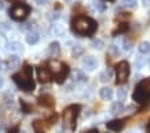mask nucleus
<instances>
[{
  "label": "nucleus",
  "mask_w": 150,
  "mask_h": 133,
  "mask_svg": "<svg viewBox=\"0 0 150 133\" xmlns=\"http://www.w3.org/2000/svg\"><path fill=\"white\" fill-rule=\"evenodd\" d=\"M138 53L139 54H147L150 53V43L149 42H141L139 46H138Z\"/></svg>",
  "instance_id": "412c9836"
},
{
  "label": "nucleus",
  "mask_w": 150,
  "mask_h": 133,
  "mask_svg": "<svg viewBox=\"0 0 150 133\" xmlns=\"http://www.w3.org/2000/svg\"><path fill=\"white\" fill-rule=\"evenodd\" d=\"M71 30L79 36H93L98 30V24L93 18L88 16H76L71 22Z\"/></svg>",
  "instance_id": "f257e3e1"
},
{
  "label": "nucleus",
  "mask_w": 150,
  "mask_h": 133,
  "mask_svg": "<svg viewBox=\"0 0 150 133\" xmlns=\"http://www.w3.org/2000/svg\"><path fill=\"white\" fill-rule=\"evenodd\" d=\"M99 95L102 100H106V101H110L112 98V90L110 87H102L99 90Z\"/></svg>",
  "instance_id": "f3484780"
},
{
  "label": "nucleus",
  "mask_w": 150,
  "mask_h": 133,
  "mask_svg": "<svg viewBox=\"0 0 150 133\" xmlns=\"http://www.w3.org/2000/svg\"><path fill=\"white\" fill-rule=\"evenodd\" d=\"M109 1H112V0H109Z\"/></svg>",
  "instance_id": "79ce46f5"
},
{
  "label": "nucleus",
  "mask_w": 150,
  "mask_h": 133,
  "mask_svg": "<svg viewBox=\"0 0 150 133\" xmlns=\"http://www.w3.org/2000/svg\"><path fill=\"white\" fill-rule=\"evenodd\" d=\"M36 4H39V6H43V4H46L48 0H34Z\"/></svg>",
  "instance_id": "72a5a7b5"
},
{
  "label": "nucleus",
  "mask_w": 150,
  "mask_h": 133,
  "mask_svg": "<svg viewBox=\"0 0 150 133\" xmlns=\"http://www.w3.org/2000/svg\"><path fill=\"white\" fill-rule=\"evenodd\" d=\"M83 53H84V48L82 46H74L71 51V55L72 58H79L81 55H83Z\"/></svg>",
  "instance_id": "5701e85b"
},
{
  "label": "nucleus",
  "mask_w": 150,
  "mask_h": 133,
  "mask_svg": "<svg viewBox=\"0 0 150 133\" xmlns=\"http://www.w3.org/2000/svg\"><path fill=\"white\" fill-rule=\"evenodd\" d=\"M127 95V89L126 87H118L117 90V98L118 100H125Z\"/></svg>",
  "instance_id": "393cba45"
},
{
  "label": "nucleus",
  "mask_w": 150,
  "mask_h": 133,
  "mask_svg": "<svg viewBox=\"0 0 150 133\" xmlns=\"http://www.w3.org/2000/svg\"><path fill=\"white\" fill-rule=\"evenodd\" d=\"M79 110H81L79 105H70L63 110V121H64L66 125H69L70 128H75Z\"/></svg>",
  "instance_id": "423d86ee"
},
{
  "label": "nucleus",
  "mask_w": 150,
  "mask_h": 133,
  "mask_svg": "<svg viewBox=\"0 0 150 133\" xmlns=\"http://www.w3.org/2000/svg\"><path fill=\"white\" fill-rule=\"evenodd\" d=\"M13 82L22 89L23 92H32L35 89V81L32 77V67L25 63L19 73L12 75Z\"/></svg>",
  "instance_id": "f03ea898"
},
{
  "label": "nucleus",
  "mask_w": 150,
  "mask_h": 133,
  "mask_svg": "<svg viewBox=\"0 0 150 133\" xmlns=\"http://www.w3.org/2000/svg\"><path fill=\"white\" fill-rule=\"evenodd\" d=\"M0 70H4V63H1V62H0Z\"/></svg>",
  "instance_id": "4c0bfd02"
},
{
  "label": "nucleus",
  "mask_w": 150,
  "mask_h": 133,
  "mask_svg": "<svg viewBox=\"0 0 150 133\" xmlns=\"http://www.w3.org/2000/svg\"><path fill=\"white\" fill-rule=\"evenodd\" d=\"M7 50L11 53H20L23 51V44L20 42H11L7 44Z\"/></svg>",
  "instance_id": "2eb2a0df"
},
{
  "label": "nucleus",
  "mask_w": 150,
  "mask_h": 133,
  "mask_svg": "<svg viewBox=\"0 0 150 133\" xmlns=\"http://www.w3.org/2000/svg\"><path fill=\"white\" fill-rule=\"evenodd\" d=\"M36 71H38V79L42 83H47L52 79V74H51L50 69H47L46 66H39L36 69Z\"/></svg>",
  "instance_id": "6e6552de"
},
{
  "label": "nucleus",
  "mask_w": 150,
  "mask_h": 133,
  "mask_svg": "<svg viewBox=\"0 0 150 133\" xmlns=\"http://www.w3.org/2000/svg\"><path fill=\"white\" fill-rule=\"evenodd\" d=\"M127 28H129V26L126 24V23H123V24H121V27H119V28H117L115 31H114V35H115V34H122V32H125Z\"/></svg>",
  "instance_id": "c85d7f7f"
},
{
  "label": "nucleus",
  "mask_w": 150,
  "mask_h": 133,
  "mask_svg": "<svg viewBox=\"0 0 150 133\" xmlns=\"http://www.w3.org/2000/svg\"><path fill=\"white\" fill-rule=\"evenodd\" d=\"M82 67H83L86 71H94V70L98 67V60L97 58L94 57H86L83 60H82Z\"/></svg>",
  "instance_id": "9d476101"
},
{
  "label": "nucleus",
  "mask_w": 150,
  "mask_h": 133,
  "mask_svg": "<svg viewBox=\"0 0 150 133\" xmlns=\"http://www.w3.org/2000/svg\"><path fill=\"white\" fill-rule=\"evenodd\" d=\"M123 50L125 51H130L131 50V42H129V41H123Z\"/></svg>",
  "instance_id": "2f4dec72"
},
{
  "label": "nucleus",
  "mask_w": 150,
  "mask_h": 133,
  "mask_svg": "<svg viewBox=\"0 0 150 133\" xmlns=\"http://www.w3.org/2000/svg\"><path fill=\"white\" fill-rule=\"evenodd\" d=\"M147 132L150 133V122H149V127H147Z\"/></svg>",
  "instance_id": "ea45409f"
},
{
  "label": "nucleus",
  "mask_w": 150,
  "mask_h": 133,
  "mask_svg": "<svg viewBox=\"0 0 150 133\" xmlns=\"http://www.w3.org/2000/svg\"><path fill=\"white\" fill-rule=\"evenodd\" d=\"M95 8H97L98 11H100V12H102V11L106 10V6H105L102 1H97V3H95Z\"/></svg>",
  "instance_id": "7c9ffc66"
},
{
  "label": "nucleus",
  "mask_w": 150,
  "mask_h": 133,
  "mask_svg": "<svg viewBox=\"0 0 150 133\" xmlns=\"http://www.w3.org/2000/svg\"><path fill=\"white\" fill-rule=\"evenodd\" d=\"M91 46H93L94 48H97V50H100V48L103 47V42L99 41V39H94V41L91 42Z\"/></svg>",
  "instance_id": "cd10ccee"
},
{
  "label": "nucleus",
  "mask_w": 150,
  "mask_h": 133,
  "mask_svg": "<svg viewBox=\"0 0 150 133\" xmlns=\"http://www.w3.org/2000/svg\"><path fill=\"white\" fill-rule=\"evenodd\" d=\"M31 12V7L25 3H15L11 10H9V16L16 22H22L27 19V16Z\"/></svg>",
  "instance_id": "39448f33"
},
{
  "label": "nucleus",
  "mask_w": 150,
  "mask_h": 133,
  "mask_svg": "<svg viewBox=\"0 0 150 133\" xmlns=\"http://www.w3.org/2000/svg\"><path fill=\"white\" fill-rule=\"evenodd\" d=\"M50 18H51V19H54V20H56V19H59V18H60V16H59V14H58V12H54V14H50Z\"/></svg>",
  "instance_id": "473e14b6"
},
{
  "label": "nucleus",
  "mask_w": 150,
  "mask_h": 133,
  "mask_svg": "<svg viewBox=\"0 0 150 133\" xmlns=\"http://www.w3.org/2000/svg\"><path fill=\"white\" fill-rule=\"evenodd\" d=\"M50 71L51 74H54V79H55L58 83H63L64 79L67 78L70 73V67L66 63L62 62H58V60H51L50 62Z\"/></svg>",
  "instance_id": "7ed1b4c3"
},
{
  "label": "nucleus",
  "mask_w": 150,
  "mask_h": 133,
  "mask_svg": "<svg viewBox=\"0 0 150 133\" xmlns=\"http://www.w3.org/2000/svg\"><path fill=\"white\" fill-rule=\"evenodd\" d=\"M72 78H74V83H79V82H84L86 81V74L82 70H75L72 73Z\"/></svg>",
  "instance_id": "dca6fc26"
},
{
  "label": "nucleus",
  "mask_w": 150,
  "mask_h": 133,
  "mask_svg": "<svg viewBox=\"0 0 150 133\" xmlns=\"http://www.w3.org/2000/svg\"><path fill=\"white\" fill-rule=\"evenodd\" d=\"M137 0H121V7H135Z\"/></svg>",
  "instance_id": "bb28decb"
},
{
  "label": "nucleus",
  "mask_w": 150,
  "mask_h": 133,
  "mask_svg": "<svg viewBox=\"0 0 150 133\" xmlns=\"http://www.w3.org/2000/svg\"><path fill=\"white\" fill-rule=\"evenodd\" d=\"M47 53H48V55L52 58L58 57V55L60 54V44L58 43V42H51L48 48H47Z\"/></svg>",
  "instance_id": "ddd939ff"
},
{
  "label": "nucleus",
  "mask_w": 150,
  "mask_h": 133,
  "mask_svg": "<svg viewBox=\"0 0 150 133\" xmlns=\"http://www.w3.org/2000/svg\"><path fill=\"white\" fill-rule=\"evenodd\" d=\"M38 104L40 105V106H43V108L51 109L55 105V100H54V97L51 94H43L38 98Z\"/></svg>",
  "instance_id": "1a4fd4ad"
},
{
  "label": "nucleus",
  "mask_w": 150,
  "mask_h": 133,
  "mask_svg": "<svg viewBox=\"0 0 150 133\" xmlns=\"http://www.w3.org/2000/svg\"><path fill=\"white\" fill-rule=\"evenodd\" d=\"M150 98V78L145 79L135 87L133 93V100L138 104H144Z\"/></svg>",
  "instance_id": "20e7f679"
},
{
  "label": "nucleus",
  "mask_w": 150,
  "mask_h": 133,
  "mask_svg": "<svg viewBox=\"0 0 150 133\" xmlns=\"http://www.w3.org/2000/svg\"><path fill=\"white\" fill-rule=\"evenodd\" d=\"M129 74H130V65L127 60H121L115 66V83L117 85H123L129 79Z\"/></svg>",
  "instance_id": "0eeeda50"
},
{
  "label": "nucleus",
  "mask_w": 150,
  "mask_h": 133,
  "mask_svg": "<svg viewBox=\"0 0 150 133\" xmlns=\"http://www.w3.org/2000/svg\"><path fill=\"white\" fill-rule=\"evenodd\" d=\"M51 34H52L54 36H62V35H64V28H63V26L54 24L52 28H51Z\"/></svg>",
  "instance_id": "aec40b11"
},
{
  "label": "nucleus",
  "mask_w": 150,
  "mask_h": 133,
  "mask_svg": "<svg viewBox=\"0 0 150 133\" xmlns=\"http://www.w3.org/2000/svg\"><path fill=\"white\" fill-rule=\"evenodd\" d=\"M142 6L147 8V7L150 6V0H142Z\"/></svg>",
  "instance_id": "f704fd0d"
},
{
  "label": "nucleus",
  "mask_w": 150,
  "mask_h": 133,
  "mask_svg": "<svg viewBox=\"0 0 150 133\" xmlns=\"http://www.w3.org/2000/svg\"><path fill=\"white\" fill-rule=\"evenodd\" d=\"M146 63H147V59L145 57H138L137 59H135V67H137V69H142Z\"/></svg>",
  "instance_id": "a878e982"
},
{
  "label": "nucleus",
  "mask_w": 150,
  "mask_h": 133,
  "mask_svg": "<svg viewBox=\"0 0 150 133\" xmlns=\"http://www.w3.org/2000/svg\"><path fill=\"white\" fill-rule=\"evenodd\" d=\"M123 125H125V121L123 120H111V121H109V122H106L107 129L114 130V132L121 130L122 128H123Z\"/></svg>",
  "instance_id": "f8f14e48"
},
{
  "label": "nucleus",
  "mask_w": 150,
  "mask_h": 133,
  "mask_svg": "<svg viewBox=\"0 0 150 133\" xmlns=\"http://www.w3.org/2000/svg\"><path fill=\"white\" fill-rule=\"evenodd\" d=\"M20 133H28L27 130H20Z\"/></svg>",
  "instance_id": "a19ab883"
},
{
  "label": "nucleus",
  "mask_w": 150,
  "mask_h": 133,
  "mask_svg": "<svg viewBox=\"0 0 150 133\" xmlns=\"http://www.w3.org/2000/svg\"><path fill=\"white\" fill-rule=\"evenodd\" d=\"M110 51H111L112 55H115V57H118L119 53H121V51H119V48L117 47V46H114V44H111V46H110Z\"/></svg>",
  "instance_id": "c756f323"
},
{
  "label": "nucleus",
  "mask_w": 150,
  "mask_h": 133,
  "mask_svg": "<svg viewBox=\"0 0 150 133\" xmlns=\"http://www.w3.org/2000/svg\"><path fill=\"white\" fill-rule=\"evenodd\" d=\"M39 39H40V36H39V34L36 31H30L27 34V36H25V41H27L28 44H36L39 42Z\"/></svg>",
  "instance_id": "4468645a"
},
{
  "label": "nucleus",
  "mask_w": 150,
  "mask_h": 133,
  "mask_svg": "<svg viewBox=\"0 0 150 133\" xmlns=\"http://www.w3.org/2000/svg\"><path fill=\"white\" fill-rule=\"evenodd\" d=\"M111 78H112V70L111 69H106L105 71H102V73L99 74L100 82H107V81H110Z\"/></svg>",
  "instance_id": "6ab92c4d"
},
{
  "label": "nucleus",
  "mask_w": 150,
  "mask_h": 133,
  "mask_svg": "<svg viewBox=\"0 0 150 133\" xmlns=\"http://www.w3.org/2000/svg\"><path fill=\"white\" fill-rule=\"evenodd\" d=\"M3 85H4V79L0 77V87H3Z\"/></svg>",
  "instance_id": "c9c22d12"
},
{
  "label": "nucleus",
  "mask_w": 150,
  "mask_h": 133,
  "mask_svg": "<svg viewBox=\"0 0 150 133\" xmlns=\"http://www.w3.org/2000/svg\"><path fill=\"white\" fill-rule=\"evenodd\" d=\"M19 65H20V59L18 55H11L8 59V66L11 69H15V67H19Z\"/></svg>",
  "instance_id": "4be33fe9"
},
{
  "label": "nucleus",
  "mask_w": 150,
  "mask_h": 133,
  "mask_svg": "<svg viewBox=\"0 0 150 133\" xmlns=\"http://www.w3.org/2000/svg\"><path fill=\"white\" fill-rule=\"evenodd\" d=\"M48 127H50V124H48L47 120H35L34 124H32L35 133H46Z\"/></svg>",
  "instance_id": "9b49d317"
},
{
  "label": "nucleus",
  "mask_w": 150,
  "mask_h": 133,
  "mask_svg": "<svg viewBox=\"0 0 150 133\" xmlns=\"http://www.w3.org/2000/svg\"><path fill=\"white\" fill-rule=\"evenodd\" d=\"M3 7H4V4H3V1H0V10H3Z\"/></svg>",
  "instance_id": "58836bf2"
},
{
  "label": "nucleus",
  "mask_w": 150,
  "mask_h": 133,
  "mask_svg": "<svg viewBox=\"0 0 150 133\" xmlns=\"http://www.w3.org/2000/svg\"><path fill=\"white\" fill-rule=\"evenodd\" d=\"M20 105H22V109L24 113H34V106L31 104H27L24 100H20Z\"/></svg>",
  "instance_id": "b1692460"
},
{
  "label": "nucleus",
  "mask_w": 150,
  "mask_h": 133,
  "mask_svg": "<svg viewBox=\"0 0 150 133\" xmlns=\"http://www.w3.org/2000/svg\"><path fill=\"white\" fill-rule=\"evenodd\" d=\"M123 110H125V106H123V104H122L121 101L114 102V104L111 105V108H110V112H111L112 114H119Z\"/></svg>",
  "instance_id": "a211bd4d"
},
{
  "label": "nucleus",
  "mask_w": 150,
  "mask_h": 133,
  "mask_svg": "<svg viewBox=\"0 0 150 133\" xmlns=\"http://www.w3.org/2000/svg\"><path fill=\"white\" fill-rule=\"evenodd\" d=\"M87 133H99V132H98L97 129H93V130H90V132H87Z\"/></svg>",
  "instance_id": "e433bc0d"
}]
</instances>
